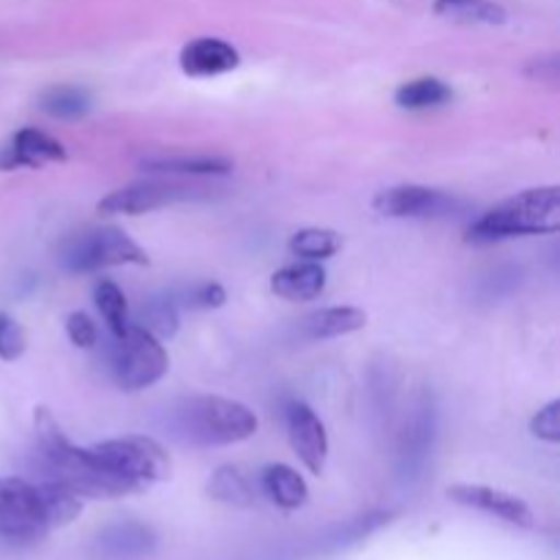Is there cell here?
I'll return each mask as SVG.
<instances>
[{"mask_svg": "<svg viewBox=\"0 0 560 560\" xmlns=\"http://www.w3.org/2000/svg\"><path fill=\"white\" fill-rule=\"evenodd\" d=\"M560 230V189L536 186L509 197L476 219L468 230L470 244H495L520 235H547Z\"/></svg>", "mask_w": 560, "mask_h": 560, "instance_id": "obj_2", "label": "cell"}, {"mask_svg": "<svg viewBox=\"0 0 560 560\" xmlns=\"http://www.w3.org/2000/svg\"><path fill=\"white\" fill-rule=\"evenodd\" d=\"M432 11L457 25H503L509 20L506 9L495 0H435Z\"/></svg>", "mask_w": 560, "mask_h": 560, "instance_id": "obj_17", "label": "cell"}, {"mask_svg": "<svg viewBox=\"0 0 560 560\" xmlns=\"http://www.w3.org/2000/svg\"><path fill=\"white\" fill-rule=\"evenodd\" d=\"M452 206H454L452 197L419 184L392 186V189L377 191V197L372 200V208H375L381 217H388V219L441 217V213H446Z\"/></svg>", "mask_w": 560, "mask_h": 560, "instance_id": "obj_10", "label": "cell"}, {"mask_svg": "<svg viewBox=\"0 0 560 560\" xmlns=\"http://www.w3.org/2000/svg\"><path fill=\"white\" fill-rule=\"evenodd\" d=\"M52 528L42 485L25 479H0V536L11 541H36Z\"/></svg>", "mask_w": 560, "mask_h": 560, "instance_id": "obj_7", "label": "cell"}, {"mask_svg": "<svg viewBox=\"0 0 560 560\" xmlns=\"http://www.w3.org/2000/svg\"><path fill=\"white\" fill-rule=\"evenodd\" d=\"M93 299H96L98 312H102L104 320L109 323V328H113L115 337H118V334H124L126 328L131 326L129 304H126V295L118 284L109 282V279H102V282L96 284V290H93Z\"/></svg>", "mask_w": 560, "mask_h": 560, "instance_id": "obj_24", "label": "cell"}, {"mask_svg": "<svg viewBox=\"0 0 560 560\" xmlns=\"http://www.w3.org/2000/svg\"><path fill=\"white\" fill-rule=\"evenodd\" d=\"M257 490L260 495H266L273 506L284 509V512H293V509H301L310 498V490H306V481L301 479L299 470H293L290 465H266L260 470V479H257Z\"/></svg>", "mask_w": 560, "mask_h": 560, "instance_id": "obj_15", "label": "cell"}, {"mask_svg": "<svg viewBox=\"0 0 560 560\" xmlns=\"http://www.w3.org/2000/svg\"><path fill=\"white\" fill-rule=\"evenodd\" d=\"M140 167L162 175H228L233 162L222 156H153L142 159Z\"/></svg>", "mask_w": 560, "mask_h": 560, "instance_id": "obj_19", "label": "cell"}, {"mask_svg": "<svg viewBox=\"0 0 560 560\" xmlns=\"http://www.w3.org/2000/svg\"><path fill=\"white\" fill-rule=\"evenodd\" d=\"M25 348H27V339L20 323H16L14 317L0 312V359L16 361L22 353H25Z\"/></svg>", "mask_w": 560, "mask_h": 560, "instance_id": "obj_26", "label": "cell"}, {"mask_svg": "<svg viewBox=\"0 0 560 560\" xmlns=\"http://www.w3.org/2000/svg\"><path fill=\"white\" fill-rule=\"evenodd\" d=\"M197 197H206V191L197 189V186L175 184V180H142V184H131L126 189L109 191L98 202V213H107V217L129 213V217H137V213L156 211V208L173 206V202L197 200Z\"/></svg>", "mask_w": 560, "mask_h": 560, "instance_id": "obj_8", "label": "cell"}, {"mask_svg": "<svg viewBox=\"0 0 560 560\" xmlns=\"http://www.w3.org/2000/svg\"><path fill=\"white\" fill-rule=\"evenodd\" d=\"M140 328L153 334L156 339H170L178 331V310L175 301L162 295V299H151L140 312Z\"/></svg>", "mask_w": 560, "mask_h": 560, "instance_id": "obj_25", "label": "cell"}, {"mask_svg": "<svg viewBox=\"0 0 560 560\" xmlns=\"http://www.w3.org/2000/svg\"><path fill=\"white\" fill-rule=\"evenodd\" d=\"M366 326V312L355 306H328L304 317V334L310 339H331L361 331Z\"/></svg>", "mask_w": 560, "mask_h": 560, "instance_id": "obj_16", "label": "cell"}, {"mask_svg": "<svg viewBox=\"0 0 560 560\" xmlns=\"http://www.w3.org/2000/svg\"><path fill=\"white\" fill-rule=\"evenodd\" d=\"M38 107L58 120H77L91 109V96L77 85H52L42 93Z\"/></svg>", "mask_w": 560, "mask_h": 560, "instance_id": "obj_21", "label": "cell"}, {"mask_svg": "<svg viewBox=\"0 0 560 560\" xmlns=\"http://www.w3.org/2000/svg\"><path fill=\"white\" fill-rule=\"evenodd\" d=\"M33 424H36L44 479L60 481L80 498H124L137 492L129 481L104 468L93 448L74 446L47 408L36 410Z\"/></svg>", "mask_w": 560, "mask_h": 560, "instance_id": "obj_1", "label": "cell"}, {"mask_svg": "<svg viewBox=\"0 0 560 560\" xmlns=\"http://www.w3.org/2000/svg\"><path fill=\"white\" fill-rule=\"evenodd\" d=\"M452 96L454 91L443 80H438V77H419V80L399 85V91L394 93V102L402 109H430L452 102Z\"/></svg>", "mask_w": 560, "mask_h": 560, "instance_id": "obj_20", "label": "cell"}, {"mask_svg": "<svg viewBox=\"0 0 560 560\" xmlns=\"http://www.w3.org/2000/svg\"><path fill=\"white\" fill-rule=\"evenodd\" d=\"M288 435L290 446L299 454L301 463L306 465V470H312L315 476L323 474L328 457V435L323 421L317 419L315 410L304 402H293L288 408Z\"/></svg>", "mask_w": 560, "mask_h": 560, "instance_id": "obj_11", "label": "cell"}, {"mask_svg": "<svg viewBox=\"0 0 560 560\" xmlns=\"http://www.w3.org/2000/svg\"><path fill=\"white\" fill-rule=\"evenodd\" d=\"M170 370V355L162 339L148 334L145 328L129 326L115 337L113 372L115 381L126 392H142L162 381Z\"/></svg>", "mask_w": 560, "mask_h": 560, "instance_id": "obj_6", "label": "cell"}, {"mask_svg": "<svg viewBox=\"0 0 560 560\" xmlns=\"http://www.w3.org/2000/svg\"><path fill=\"white\" fill-rule=\"evenodd\" d=\"M66 334H69L71 342L77 345V348H93L96 345V326H93L91 317L85 315V312H71L69 320H66Z\"/></svg>", "mask_w": 560, "mask_h": 560, "instance_id": "obj_29", "label": "cell"}, {"mask_svg": "<svg viewBox=\"0 0 560 560\" xmlns=\"http://www.w3.org/2000/svg\"><path fill=\"white\" fill-rule=\"evenodd\" d=\"M93 454H96L104 468L129 481L137 492L156 485V481L170 479V474H173L170 454L153 438L145 435H126L96 443Z\"/></svg>", "mask_w": 560, "mask_h": 560, "instance_id": "obj_4", "label": "cell"}, {"mask_svg": "<svg viewBox=\"0 0 560 560\" xmlns=\"http://www.w3.org/2000/svg\"><path fill=\"white\" fill-rule=\"evenodd\" d=\"M241 63V55L233 44L222 42V38L202 36L195 38L180 52V69L189 77H213L233 71Z\"/></svg>", "mask_w": 560, "mask_h": 560, "instance_id": "obj_13", "label": "cell"}, {"mask_svg": "<svg viewBox=\"0 0 560 560\" xmlns=\"http://www.w3.org/2000/svg\"><path fill=\"white\" fill-rule=\"evenodd\" d=\"M175 430L197 446H230L257 432L255 410L224 397H189L175 408Z\"/></svg>", "mask_w": 560, "mask_h": 560, "instance_id": "obj_3", "label": "cell"}, {"mask_svg": "<svg viewBox=\"0 0 560 560\" xmlns=\"http://www.w3.org/2000/svg\"><path fill=\"white\" fill-rule=\"evenodd\" d=\"M104 550L113 552V556H142L153 547V534L145 525L137 523H124L107 528V534L102 536Z\"/></svg>", "mask_w": 560, "mask_h": 560, "instance_id": "obj_23", "label": "cell"}, {"mask_svg": "<svg viewBox=\"0 0 560 560\" xmlns=\"http://www.w3.org/2000/svg\"><path fill=\"white\" fill-rule=\"evenodd\" d=\"M224 301H228V293L217 282H200L186 290V304L195 306V310H219V306H224Z\"/></svg>", "mask_w": 560, "mask_h": 560, "instance_id": "obj_28", "label": "cell"}, {"mask_svg": "<svg viewBox=\"0 0 560 560\" xmlns=\"http://www.w3.org/2000/svg\"><path fill=\"white\" fill-rule=\"evenodd\" d=\"M208 495L217 498L219 503H228V506L238 509H252L257 506V498H260V490L252 485L249 476L241 468H233V465H224L208 481Z\"/></svg>", "mask_w": 560, "mask_h": 560, "instance_id": "obj_18", "label": "cell"}, {"mask_svg": "<svg viewBox=\"0 0 560 560\" xmlns=\"http://www.w3.org/2000/svg\"><path fill=\"white\" fill-rule=\"evenodd\" d=\"M342 249V235L326 228H306L290 238V252L304 260H326Z\"/></svg>", "mask_w": 560, "mask_h": 560, "instance_id": "obj_22", "label": "cell"}, {"mask_svg": "<svg viewBox=\"0 0 560 560\" xmlns=\"http://www.w3.org/2000/svg\"><path fill=\"white\" fill-rule=\"evenodd\" d=\"M66 148L38 129H20L9 148L0 151V170L44 167L49 162H63Z\"/></svg>", "mask_w": 560, "mask_h": 560, "instance_id": "obj_12", "label": "cell"}, {"mask_svg": "<svg viewBox=\"0 0 560 560\" xmlns=\"http://www.w3.org/2000/svg\"><path fill=\"white\" fill-rule=\"evenodd\" d=\"M60 262L74 273H91L115 266H145L148 255L124 230L98 228L63 241Z\"/></svg>", "mask_w": 560, "mask_h": 560, "instance_id": "obj_5", "label": "cell"}, {"mask_svg": "<svg viewBox=\"0 0 560 560\" xmlns=\"http://www.w3.org/2000/svg\"><path fill=\"white\" fill-rule=\"evenodd\" d=\"M530 432H534L539 441L560 443V402L558 399L547 402L545 408L534 416V421H530Z\"/></svg>", "mask_w": 560, "mask_h": 560, "instance_id": "obj_27", "label": "cell"}, {"mask_svg": "<svg viewBox=\"0 0 560 560\" xmlns=\"http://www.w3.org/2000/svg\"><path fill=\"white\" fill-rule=\"evenodd\" d=\"M271 290L284 301H312L326 290V271L315 260L293 262L273 273Z\"/></svg>", "mask_w": 560, "mask_h": 560, "instance_id": "obj_14", "label": "cell"}, {"mask_svg": "<svg viewBox=\"0 0 560 560\" xmlns=\"http://www.w3.org/2000/svg\"><path fill=\"white\" fill-rule=\"evenodd\" d=\"M448 498L459 506L476 509V512H485L490 517L503 520L509 525H517V528L530 530L536 525L534 509L523 501V498L512 495L506 490H498V487L487 485H454L448 487Z\"/></svg>", "mask_w": 560, "mask_h": 560, "instance_id": "obj_9", "label": "cell"}]
</instances>
